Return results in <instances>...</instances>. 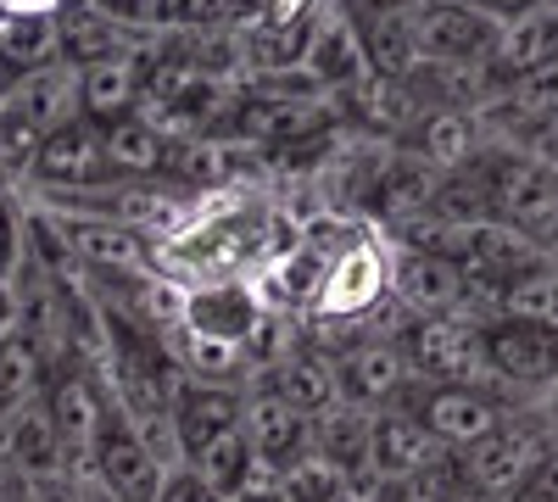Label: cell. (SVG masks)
Instances as JSON below:
<instances>
[{"instance_id": "6da1fadb", "label": "cell", "mask_w": 558, "mask_h": 502, "mask_svg": "<svg viewBox=\"0 0 558 502\" xmlns=\"http://www.w3.org/2000/svg\"><path fill=\"white\" fill-rule=\"evenodd\" d=\"M475 168L492 185V207L514 235H525L542 257H558V179L536 168L520 146L486 140L475 151Z\"/></svg>"}, {"instance_id": "7a4b0ae2", "label": "cell", "mask_w": 558, "mask_h": 502, "mask_svg": "<svg viewBox=\"0 0 558 502\" xmlns=\"http://www.w3.org/2000/svg\"><path fill=\"white\" fill-rule=\"evenodd\" d=\"M481 352H486V375L497 391L531 402H547L558 391V330L536 325V318L497 313L481 325Z\"/></svg>"}, {"instance_id": "3957f363", "label": "cell", "mask_w": 558, "mask_h": 502, "mask_svg": "<svg viewBox=\"0 0 558 502\" xmlns=\"http://www.w3.org/2000/svg\"><path fill=\"white\" fill-rule=\"evenodd\" d=\"M408 375L418 385H492L486 352H481V325L463 313L447 318H408L397 330Z\"/></svg>"}, {"instance_id": "277c9868", "label": "cell", "mask_w": 558, "mask_h": 502, "mask_svg": "<svg viewBox=\"0 0 558 502\" xmlns=\"http://www.w3.org/2000/svg\"><path fill=\"white\" fill-rule=\"evenodd\" d=\"M330 369H336V391L341 402L363 407V414H380V407H397L413 385L408 375V357H402V341L391 330H375L363 325L352 330L347 341L330 346Z\"/></svg>"}, {"instance_id": "5b68a950", "label": "cell", "mask_w": 558, "mask_h": 502, "mask_svg": "<svg viewBox=\"0 0 558 502\" xmlns=\"http://www.w3.org/2000/svg\"><path fill=\"white\" fill-rule=\"evenodd\" d=\"M542 446H547L542 414H536V407H514V414H502L481 441L447 452V458H452V469H458L463 486L492 491V497H508V491H514V480L531 469V458H536Z\"/></svg>"}, {"instance_id": "8992f818", "label": "cell", "mask_w": 558, "mask_h": 502, "mask_svg": "<svg viewBox=\"0 0 558 502\" xmlns=\"http://www.w3.org/2000/svg\"><path fill=\"white\" fill-rule=\"evenodd\" d=\"M402 407L430 430V441L441 452H458V446H470L481 441L502 414H514V407H525L520 396H508L497 385H408Z\"/></svg>"}, {"instance_id": "52a82bcc", "label": "cell", "mask_w": 558, "mask_h": 502, "mask_svg": "<svg viewBox=\"0 0 558 502\" xmlns=\"http://www.w3.org/2000/svg\"><path fill=\"white\" fill-rule=\"evenodd\" d=\"M96 486H107L118 502H151L168 464L157 458V452L146 446V436H140V425L129 419V407L112 396L107 419L96 430V446H89V469H84Z\"/></svg>"}, {"instance_id": "ba28073f", "label": "cell", "mask_w": 558, "mask_h": 502, "mask_svg": "<svg viewBox=\"0 0 558 502\" xmlns=\"http://www.w3.org/2000/svg\"><path fill=\"white\" fill-rule=\"evenodd\" d=\"M413 45H418V62L486 68L492 45H497V23L486 12H475L470 0H425L413 12Z\"/></svg>"}, {"instance_id": "9c48e42d", "label": "cell", "mask_w": 558, "mask_h": 502, "mask_svg": "<svg viewBox=\"0 0 558 502\" xmlns=\"http://www.w3.org/2000/svg\"><path fill=\"white\" fill-rule=\"evenodd\" d=\"M246 430V391L241 385H213V380H184L173 396V441L179 464H202L207 452L229 436Z\"/></svg>"}, {"instance_id": "30bf717a", "label": "cell", "mask_w": 558, "mask_h": 502, "mask_svg": "<svg viewBox=\"0 0 558 502\" xmlns=\"http://www.w3.org/2000/svg\"><path fill=\"white\" fill-rule=\"evenodd\" d=\"M45 230L57 235V246L89 273V280H101V273H140V262H146V235L129 230V223H112V218L51 207L45 212Z\"/></svg>"}, {"instance_id": "8fae6325", "label": "cell", "mask_w": 558, "mask_h": 502, "mask_svg": "<svg viewBox=\"0 0 558 502\" xmlns=\"http://www.w3.org/2000/svg\"><path fill=\"white\" fill-rule=\"evenodd\" d=\"M28 179L45 191V201H62V196H84V191H101L112 185V173H107V157H101V128L96 123H68L57 128L51 140L39 146Z\"/></svg>"}, {"instance_id": "7c38bea8", "label": "cell", "mask_w": 558, "mask_h": 502, "mask_svg": "<svg viewBox=\"0 0 558 502\" xmlns=\"http://www.w3.org/2000/svg\"><path fill=\"white\" fill-rule=\"evenodd\" d=\"M386 285H391V302L402 307V318H447V313H463V273L452 257H436V252H402L391 257L386 268Z\"/></svg>"}, {"instance_id": "4fadbf2b", "label": "cell", "mask_w": 558, "mask_h": 502, "mask_svg": "<svg viewBox=\"0 0 558 502\" xmlns=\"http://www.w3.org/2000/svg\"><path fill=\"white\" fill-rule=\"evenodd\" d=\"M257 391H268L274 402L296 407V414L313 419V425L341 402V391H336V369H330V352H318V346H296V352H279L274 363H263Z\"/></svg>"}, {"instance_id": "5bb4252c", "label": "cell", "mask_w": 558, "mask_h": 502, "mask_svg": "<svg viewBox=\"0 0 558 502\" xmlns=\"http://www.w3.org/2000/svg\"><path fill=\"white\" fill-rule=\"evenodd\" d=\"M0 112L17 118V123L34 134V140L45 146L57 128L78 123V73H73L68 62H57V68H39V73H28V78H17V84L7 89V101H0Z\"/></svg>"}, {"instance_id": "9a60e30c", "label": "cell", "mask_w": 558, "mask_h": 502, "mask_svg": "<svg viewBox=\"0 0 558 502\" xmlns=\"http://www.w3.org/2000/svg\"><path fill=\"white\" fill-rule=\"evenodd\" d=\"M397 146L418 162H430L436 173H452L463 162H475V151L486 146V128L475 112H463V107H425L402 134H397Z\"/></svg>"}, {"instance_id": "2e32d148", "label": "cell", "mask_w": 558, "mask_h": 502, "mask_svg": "<svg viewBox=\"0 0 558 502\" xmlns=\"http://www.w3.org/2000/svg\"><path fill=\"white\" fill-rule=\"evenodd\" d=\"M246 441H252V458L274 475H286L296 464L313 458V419H302L296 407L274 402L268 391H246Z\"/></svg>"}, {"instance_id": "e0dca14e", "label": "cell", "mask_w": 558, "mask_h": 502, "mask_svg": "<svg viewBox=\"0 0 558 502\" xmlns=\"http://www.w3.org/2000/svg\"><path fill=\"white\" fill-rule=\"evenodd\" d=\"M436 458H447V452L430 441V430L418 425L402 402L375 414V425H368V475L375 480L397 486V480H408L418 469H430Z\"/></svg>"}, {"instance_id": "ac0fdd59", "label": "cell", "mask_w": 558, "mask_h": 502, "mask_svg": "<svg viewBox=\"0 0 558 502\" xmlns=\"http://www.w3.org/2000/svg\"><path fill=\"white\" fill-rule=\"evenodd\" d=\"M0 469L23 475V480H45V475L68 469L57 425H51V414H45V396L0 419Z\"/></svg>"}, {"instance_id": "d6986e66", "label": "cell", "mask_w": 558, "mask_h": 502, "mask_svg": "<svg viewBox=\"0 0 558 502\" xmlns=\"http://www.w3.org/2000/svg\"><path fill=\"white\" fill-rule=\"evenodd\" d=\"M101 128V157L112 179H162L168 151H173V134L162 123H151L146 112H123Z\"/></svg>"}, {"instance_id": "ffe728a7", "label": "cell", "mask_w": 558, "mask_h": 502, "mask_svg": "<svg viewBox=\"0 0 558 502\" xmlns=\"http://www.w3.org/2000/svg\"><path fill=\"white\" fill-rule=\"evenodd\" d=\"M436 168L430 162H418V157H408L402 146L397 151H386V162H380V173H375V191H368V212H375L380 223H408V218H418L430 207V196H436Z\"/></svg>"}, {"instance_id": "44dd1931", "label": "cell", "mask_w": 558, "mask_h": 502, "mask_svg": "<svg viewBox=\"0 0 558 502\" xmlns=\"http://www.w3.org/2000/svg\"><path fill=\"white\" fill-rule=\"evenodd\" d=\"M146 96V57H112L96 68H78V118L84 123H112L123 112H140Z\"/></svg>"}, {"instance_id": "7402d4cb", "label": "cell", "mask_w": 558, "mask_h": 502, "mask_svg": "<svg viewBox=\"0 0 558 502\" xmlns=\"http://www.w3.org/2000/svg\"><path fill=\"white\" fill-rule=\"evenodd\" d=\"M57 28H62V62L73 73L78 68H96V62H112V57H140V34H129L123 23H112L96 0H89V7L57 12Z\"/></svg>"}, {"instance_id": "603a6c76", "label": "cell", "mask_w": 558, "mask_h": 502, "mask_svg": "<svg viewBox=\"0 0 558 502\" xmlns=\"http://www.w3.org/2000/svg\"><path fill=\"white\" fill-rule=\"evenodd\" d=\"M62 62L57 12H0V73L12 84Z\"/></svg>"}, {"instance_id": "cb8c5ba5", "label": "cell", "mask_w": 558, "mask_h": 502, "mask_svg": "<svg viewBox=\"0 0 558 502\" xmlns=\"http://www.w3.org/2000/svg\"><path fill=\"white\" fill-rule=\"evenodd\" d=\"M368 425H375V414H363L352 402H336L330 414L313 425V458L341 469L347 480H363L368 475Z\"/></svg>"}, {"instance_id": "d4e9b609", "label": "cell", "mask_w": 558, "mask_h": 502, "mask_svg": "<svg viewBox=\"0 0 558 502\" xmlns=\"http://www.w3.org/2000/svg\"><path fill=\"white\" fill-rule=\"evenodd\" d=\"M45 375H51V352H45L23 325L12 335H0V419L28 407V402H39Z\"/></svg>"}, {"instance_id": "484cf974", "label": "cell", "mask_w": 558, "mask_h": 502, "mask_svg": "<svg viewBox=\"0 0 558 502\" xmlns=\"http://www.w3.org/2000/svg\"><path fill=\"white\" fill-rule=\"evenodd\" d=\"M553 51H558L553 12H531V17H514V23H497V45H492V57H486V78L492 84H508V78H520L525 68H536Z\"/></svg>"}, {"instance_id": "4316f807", "label": "cell", "mask_w": 558, "mask_h": 502, "mask_svg": "<svg viewBox=\"0 0 558 502\" xmlns=\"http://www.w3.org/2000/svg\"><path fill=\"white\" fill-rule=\"evenodd\" d=\"M436 223H447V230H475V223H492L497 207H492V185H486V173L475 162H463L452 173L436 179V196L425 207Z\"/></svg>"}, {"instance_id": "83f0119b", "label": "cell", "mask_w": 558, "mask_h": 502, "mask_svg": "<svg viewBox=\"0 0 558 502\" xmlns=\"http://www.w3.org/2000/svg\"><path fill=\"white\" fill-rule=\"evenodd\" d=\"M502 313L536 318V325H553L558 330V262H542V268L525 273V280L508 285L502 291Z\"/></svg>"}, {"instance_id": "f1b7e54d", "label": "cell", "mask_w": 558, "mask_h": 502, "mask_svg": "<svg viewBox=\"0 0 558 502\" xmlns=\"http://www.w3.org/2000/svg\"><path fill=\"white\" fill-rule=\"evenodd\" d=\"M347 491H352V480L324 458H307L279 475V502H347Z\"/></svg>"}, {"instance_id": "f546056e", "label": "cell", "mask_w": 558, "mask_h": 502, "mask_svg": "<svg viewBox=\"0 0 558 502\" xmlns=\"http://www.w3.org/2000/svg\"><path fill=\"white\" fill-rule=\"evenodd\" d=\"M96 7L112 23H123L129 34H168V28H179L184 0H96Z\"/></svg>"}, {"instance_id": "4dcf8cb0", "label": "cell", "mask_w": 558, "mask_h": 502, "mask_svg": "<svg viewBox=\"0 0 558 502\" xmlns=\"http://www.w3.org/2000/svg\"><path fill=\"white\" fill-rule=\"evenodd\" d=\"M23 257H28V212L12 185H0V280L17 285Z\"/></svg>"}, {"instance_id": "1f68e13d", "label": "cell", "mask_w": 558, "mask_h": 502, "mask_svg": "<svg viewBox=\"0 0 558 502\" xmlns=\"http://www.w3.org/2000/svg\"><path fill=\"white\" fill-rule=\"evenodd\" d=\"M452 491H458V469H452V458H436L430 469L386 486V502H452Z\"/></svg>"}, {"instance_id": "d6a6232c", "label": "cell", "mask_w": 558, "mask_h": 502, "mask_svg": "<svg viewBox=\"0 0 558 502\" xmlns=\"http://www.w3.org/2000/svg\"><path fill=\"white\" fill-rule=\"evenodd\" d=\"M502 502H558V441L547 436V446L531 458V469L514 480V491H508Z\"/></svg>"}, {"instance_id": "836d02e7", "label": "cell", "mask_w": 558, "mask_h": 502, "mask_svg": "<svg viewBox=\"0 0 558 502\" xmlns=\"http://www.w3.org/2000/svg\"><path fill=\"white\" fill-rule=\"evenodd\" d=\"M246 17V0H184L179 7V28L184 34H223Z\"/></svg>"}, {"instance_id": "e575fe53", "label": "cell", "mask_w": 558, "mask_h": 502, "mask_svg": "<svg viewBox=\"0 0 558 502\" xmlns=\"http://www.w3.org/2000/svg\"><path fill=\"white\" fill-rule=\"evenodd\" d=\"M151 502H229L207 475H196L191 464H173L168 475H162V486H157V497Z\"/></svg>"}, {"instance_id": "d590c367", "label": "cell", "mask_w": 558, "mask_h": 502, "mask_svg": "<svg viewBox=\"0 0 558 502\" xmlns=\"http://www.w3.org/2000/svg\"><path fill=\"white\" fill-rule=\"evenodd\" d=\"M28 497L34 502H84V475L57 469V475H45V480H28Z\"/></svg>"}, {"instance_id": "8d00e7d4", "label": "cell", "mask_w": 558, "mask_h": 502, "mask_svg": "<svg viewBox=\"0 0 558 502\" xmlns=\"http://www.w3.org/2000/svg\"><path fill=\"white\" fill-rule=\"evenodd\" d=\"M536 168H547L553 179H558V118H547V123H536L531 134H525V146H520Z\"/></svg>"}, {"instance_id": "74e56055", "label": "cell", "mask_w": 558, "mask_h": 502, "mask_svg": "<svg viewBox=\"0 0 558 502\" xmlns=\"http://www.w3.org/2000/svg\"><path fill=\"white\" fill-rule=\"evenodd\" d=\"M475 12H486L492 23H514V17H531V12H547V0H470Z\"/></svg>"}, {"instance_id": "f35d334b", "label": "cell", "mask_w": 558, "mask_h": 502, "mask_svg": "<svg viewBox=\"0 0 558 502\" xmlns=\"http://www.w3.org/2000/svg\"><path fill=\"white\" fill-rule=\"evenodd\" d=\"M23 325V302H17V285L0 280V335H12Z\"/></svg>"}, {"instance_id": "ab89813d", "label": "cell", "mask_w": 558, "mask_h": 502, "mask_svg": "<svg viewBox=\"0 0 558 502\" xmlns=\"http://www.w3.org/2000/svg\"><path fill=\"white\" fill-rule=\"evenodd\" d=\"M0 502H34V497H28V480L0 469Z\"/></svg>"}, {"instance_id": "60d3db41", "label": "cell", "mask_w": 558, "mask_h": 502, "mask_svg": "<svg viewBox=\"0 0 558 502\" xmlns=\"http://www.w3.org/2000/svg\"><path fill=\"white\" fill-rule=\"evenodd\" d=\"M536 414H542V425H547V436L558 441V391H553V396H547V402L536 407Z\"/></svg>"}, {"instance_id": "b9f144b4", "label": "cell", "mask_w": 558, "mask_h": 502, "mask_svg": "<svg viewBox=\"0 0 558 502\" xmlns=\"http://www.w3.org/2000/svg\"><path fill=\"white\" fill-rule=\"evenodd\" d=\"M452 502H502V497H492V491H475V486H463V480H458Z\"/></svg>"}, {"instance_id": "7bdbcfd3", "label": "cell", "mask_w": 558, "mask_h": 502, "mask_svg": "<svg viewBox=\"0 0 558 502\" xmlns=\"http://www.w3.org/2000/svg\"><path fill=\"white\" fill-rule=\"evenodd\" d=\"M84 502H118V497H112L107 486H96V480H89V475H84Z\"/></svg>"}, {"instance_id": "ee69618b", "label": "cell", "mask_w": 558, "mask_h": 502, "mask_svg": "<svg viewBox=\"0 0 558 502\" xmlns=\"http://www.w3.org/2000/svg\"><path fill=\"white\" fill-rule=\"evenodd\" d=\"M7 89H12V78H7V73H0V101H7Z\"/></svg>"}, {"instance_id": "f6af8a7d", "label": "cell", "mask_w": 558, "mask_h": 502, "mask_svg": "<svg viewBox=\"0 0 558 502\" xmlns=\"http://www.w3.org/2000/svg\"><path fill=\"white\" fill-rule=\"evenodd\" d=\"M553 39H558V12H553Z\"/></svg>"}, {"instance_id": "bcb514c9", "label": "cell", "mask_w": 558, "mask_h": 502, "mask_svg": "<svg viewBox=\"0 0 558 502\" xmlns=\"http://www.w3.org/2000/svg\"><path fill=\"white\" fill-rule=\"evenodd\" d=\"M547 12H558V0H547Z\"/></svg>"}, {"instance_id": "7dc6e473", "label": "cell", "mask_w": 558, "mask_h": 502, "mask_svg": "<svg viewBox=\"0 0 558 502\" xmlns=\"http://www.w3.org/2000/svg\"><path fill=\"white\" fill-rule=\"evenodd\" d=\"M229 502H246V497H229Z\"/></svg>"}]
</instances>
